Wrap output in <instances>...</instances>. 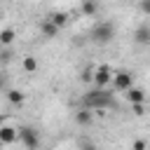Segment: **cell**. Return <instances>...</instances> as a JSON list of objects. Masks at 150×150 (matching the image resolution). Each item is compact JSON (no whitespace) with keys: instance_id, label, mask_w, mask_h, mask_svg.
Instances as JSON below:
<instances>
[{"instance_id":"obj_1","label":"cell","mask_w":150,"mask_h":150,"mask_svg":"<svg viewBox=\"0 0 150 150\" xmlns=\"http://www.w3.org/2000/svg\"><path fill=\"white\" fill-rule=\"evenodd\" d=\"M82 108H89L91 112H98V115H103V110H108V108H115V96H112V91H108V89H91L84 98H82Z\"/></svg>"},{"instance_id":"obj_2","label":"cell","mask_w":150,"mask_h":150,"mask_svg":"<svg viewBox=\"0 0 150 150\" xmlns=\"http://www.w3.org/2000/svg\"><path fill=\"white\" fill-rule=\"evenodd\" d=\"M115 33H117L115 23H110V21H98V23L91 28L89 35H91V42H96V45H108V42H112Z\"/></svg>"},{"instance_id":"obj_3","label":"cell","mask_w":150,"mask_h":150,"mask_svg":"<svg viewBox=\"0 0 150 150\" xmlns=\"http://www.w3.org/2000/svg\"><path fill=\"white\" fill-rule=\"evenodd\" d=\"M110 84H112V89H115V91L127 94V91L134 87V73H129V70H115V73H112V80H110Z\"/></svg>"},{"instance_id":"obj_4","label":"cell","mask_w":150,"mask_h":150,"mask_svg":"<svg viewBox=\"0 0 150 150\" xmlns=\"http://www.w3.org/2000/svg\"><path fill=\"white\" fill-rule=\"evenodd\" d=\"M16 131H19V141L23 143L26 150H38L40 148V134H38V129H33V127H16Z\"/></svg>"},{"instance_id":"obj_5","label":"cell","mask_w":150,"mask_h":150,"mask_svg":"<svg viewBox=\"0 0 150 150\" xmlns=\"http://www.w3.org/2000/svg\"><path fill=\"white\" fill-rule=\"evenodd\" d=\"M112 80V70L108 66H96L94 68V75H91V82H94V89H105Z\"/></svg>"},{"instance_id":"obj_6","label":"cell","mask_w":150,"mask_h":150,"mask_svg":"<svg viewBox=\"0 0 150 150\" xmlns=\"http://www.w3.org/2000/svg\"><path fill=\"white\" fill-rule=\"evenodd\" d=\"M19 141V131L16 127H9V124H2L0 127V145H12Z\"/></svg>"},{"instance_id":"obj_7","label":"cell","mask_w":150,"mask_h":150,"mask_svg":"<svg viewBox=\"0 0 150 150\" xmlns=\"http://www.w3.org/2000/svg\"><path fill=\"white\" fill-rule=\"evenodd\" d=\"M21 68H23V73H38V68H40V61H38V56H33V54H26V56H21Z\"/></svg>"},{"instance_id":"obj_8","label":"cell","mask_w":150,"mask_h":150,"mask_svg":"<svg viewBox=\"0 0 150 150\" xmlns=\"http://www.w3.org/2000/svg\"><path fill=\"white\" fill-rule=\"evenodd\" d=\"M134 40L138 45H150V23H141L134 30Z\"/></svg>"},{"instance_id":"obj_9","label":"cell","mask_w":150,"mask_h":150,"mask_svg":"<svg viewBox=\"0 0 150 150\" xmlns=\"http://www.w3.org/2000/svg\"><path fill=\"white\" fill-rule=\"evenodd\" d=\"M94 122V112L89 110V108H80L77 112H75V124H80V127H89Z\"/></svg>"},{"instance_id":"obj_10","label":"cell","mask_w":150,"mask_h":150,"mask_svg":"<svg viewBox=\"0 0 150 150\" xmlns=\"http://www.w3.org/2000/svg\"><path fill=\"white\" fill-rule=\"evenodd\" d=\"M124 96H127V101H129L131 105H136V103H145V91H143L141 87H131Z\"/></svg>"},{"instance_id":"obj_11","label":"cell","mask_w":150,"mask_h":150,"mask_svg":"<svg viewBox=\"0 0 150 150\" xmlns=\"http://www.w3.org/2000/svg\"><path fill=\"white\" fill-rule=\"evenodd\" d=\"M40 33H42V38H49V40H52V38H56V35H59V28H56L49 19H45V21L40 23Z\"/></svg>"},{"instance_id":"obj_12","label":"cell","mask_w":150,"mask_h":150,"mask_svg":"<svg viewBox=\"0 0 150 150\" xmlns=\"http://www.w3.org/2000/svg\"><path fill=\"white\" fill-rule=\"evenodd\" d=\"M5 94H7V101H9L12 105H21V103L26 101V94H23L21 89H7Z\"/></svg>"},{"instance_id":"obj_13","label":"cell","mask_w":150,"mask_h":150,"mask_svg":"<svg viewBox=\"0 0 150 150\" xmlns=\"http://www.w3.org/2000/svg\"><path fill=\"white\" fill-rule=\"evenodd\" d=\"M14 40H16V30L14 28H2L0 30V45L2 47H9Z\"/></svg>"},{"instance_id":"obj_14","label":"cell","mask_w":150,"mask_h":150,"mask_svg":"<svg viewBox=\"0 0 150 150\" xmlns=\"http://www.w3.org/2000/svg\"><path fill=\"white\" fill-rule=\"evenodd\" d=\"M68 19H70V16H68V12H52V14H49V21H52L56 28L66 26V23H68Z\"/></svg>"},{"instance_id":"obj_15","label":"cell","mask_w":150,"mask_h":150,"mask_svg":"<svg viewBox=\"0 0 150 150\" xmlns=\"http://www.w3.org/2000/svg\"><path fill=\"white\" fill-rule=\"evenodd\" d=\"M80 12H82L84 16H94V14L98 12V2H91V0H84V2H80Z\"/></svg>"},{"instance_id":"obj_16","label":"cell","mask_w":150,"mask_h":150,"mask_svg":"<svg viewBox=\"0 0 150 150\" xmlns=\"http://www.w3.org/2000/svg\"><path fill=\"white\" fill-rule=\"evenodd\" d=\"M131 150H148V141H145V138H136V141H131Z\"/></svg>"},{"instance_id":"obj_17","label":"cell","mask_w":150,"mask_h":150,"mask_svg":"<svg viewBox=\"0 0 150 150\" xmlns=\"http://www.w3.org/2000/svg\"><path fill=\"white\" fill-rule=\"evenodd\" d=\"M131 112L136 115V117H143L148 110H145V103H136V105H131Z\"/></svg>"},{"instance_id":"obj_18","label":"cell","mask_w":150,"mask_h":150,"mask_svg":"<svg viewBox=\"0 0 150 150\" xmlns=\"http://www.w3.org/2000/svg\"><path fill=\"white\" fill-rule=\"evenodd\" d=\"M138 9H141L143 14L150 16V0H141V2H138Z\"/></svg>"},{"instance_id":"obj_19","label":"cell","mask_w":150,"mask_h":150,"mask_svg":"<svg viewBox=\"0 0 150 150\" xmlns=\"http://www.w3.org/2000/svg\"><path fill=\"white\" fill-rule=\"evenodd\" d=\"M91 75H94V68H87V70L82 73V80H84V82H91Z\"/></svg>"},{"instance_id":"obj_20","label":"cell","mask_w":150,"mask_h":150,"mask_svg":"<svg viewBox=\"0 0 150 150\" xmlns=\"http://www.w3.org/2000/svg\"><path fill=\"white\" fill-rule=\"evenodd\" d=\"M5 87H7V75L0 73V91H5Z\"/></svg>"},{"instance_id":"obj_21","label":"cell","mask_w":150,"mask_h":150,"mask_svg":"<svg viewBox=\"0 0 150 150\" xmlns=\"http://www.w3.org/2000/svg\"><path fill=\"white\" fill-rule=\"evenodd\" d=\"M9 59H12V54H9V52H0V61H2V63H5V61H9Z\"/></svg>"},{"instance_id":"obj_22","label":"cell","mask_w":150,"mask_h":150,"mask_svg":"<svg viewBox=\"0 0 150 150\" xmlns=\"http://www.w3.org/2000/svg\"><path fill=\"white\" fill-rule=\"evenodd\" d=\"M80 150H98V148H96V145H94V143H87V145H82V148H80Z\"/></svg>"},{"instance_id":"obj_23","label":"cell","mask_w":150,"mask_h":150,"mask_svg":"<svg viewBox=\"0 0 150 150\" xmlns=\"http://www.w3.org/2000/svg\"><path fill=\"white\" fill-rule=\"evenodd\" d=\"M66 150H70V148H66Z\"/></svg>"}]
</instances>
